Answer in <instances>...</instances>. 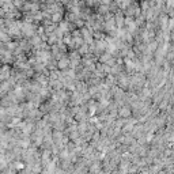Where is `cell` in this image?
Masks as SVG:
<instances>
[{"instance_id": "obj_1", "label": "cell", "mask_w": 174, "mask_h": 174, "mask_svg": "<svg viewBox=\"0 0 174 174\" xmlns=\"http://www.w3.org/2000/svg\"><path fill=\"white\" fill-rule=\"evenodd\" d=\"M70 66H71V60L67 59V57H60V59L57 60V67H59V70H61V71L68 70Z\"/></svg>"}, {"instance_id": "obj_2", "label": "cell", "mask_w": 174, "mask_h": 174, "mask_svg": "<svg viewBox=\"0 0 174 174\" xmlns=\"http://www.w3.org/2000/svg\"><path fill=\"white\" fill-rule=\"evenodd\" d=\"M79 52H74L70 56V60H71V67H75L76 64H79L80 61V56H79Z\"/></svg>"}, {"instance_id": "obj_3", "label": "cell", "mask_w": 174, "mask_h": 174, "mask_svg": "<svg viewBox=\"0 0 174 174\" xmlns=\"http://www.w3.org/2000/svg\"><path fill=\"white\" fill-rule=\"evenodd\" d=\"M125 26H127L128 32H134L136 29V22L134 20V18H125Z\"/></svg>"}, {"instance_id": "obj_4", "label": "cell", "mask_w": 174, "mask_h": 174, "mask_svg": "<svg viewBox=\"0 0 174 174\" xmlns=\"http://www.w3.org/2000/svg\"><path fill=\"white\" fill-rule=\"evenodd\" d=\"M50 20H52L53 23H60L61 20H63V12H61V11L53 12L52 15H50Z\"/></svg>"}, {"instance_id": "obj_5", "label": "cell", "mask_w": 174, "mask_h": 174, "mask_svg": "<svg viewBox=\"0 0 174 174\" xmlns=\"http://www.w3.org/2000/svg\"><path fill=\"white\" fill-rule=\"evenodd\" d=\"M118 114H120V117L127 118V117H129V116H131V109H128V108H122V109H120Z\"/></svg>"}, {"instance_id": "obj_6", "label": "cell", "mask_w": 174, "mask_h": 174, "mask_svg": "<svg viewBox=\"0 0 174 174\" xmlns=\"http://www.w3.org/2000/svg\"><path fill=\"white\" fill-rule=\"evenodd\" d=\"M101 3H102V4H110L112 0H101Z\"/></svg>"}]
</instances>
